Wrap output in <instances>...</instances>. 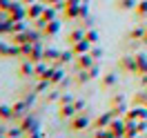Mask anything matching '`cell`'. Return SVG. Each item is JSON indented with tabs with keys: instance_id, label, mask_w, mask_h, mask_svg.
Instances as JSON below:
<instances>
[{
	"instance_id": "1",
	"label": "cell",
	"mask_w": 147,
	"mask_h": 138,
	"mask_svg": "<svg viewBox=\"0 0 147 138\" xmlns=\"http://www.w3.org/2000/svg\"><path fill=\"white\" fill-rule=\"evenodd\" d=\"M92 125V114L85 109V111H78L71 120H69V131L71 134H78V131H85V129Z\"/></svg>"
},
{
	"instance_id": "2",
	"label": "cell",
	"mask_w": 147,
	"mask_h": 138,
	"mask_svg": "<svg viewBox=\"0 0 147 138\" xmlns=\"http://www.w3.org/2000/svg\"><path fill=\"white\" fill-rule=\"evenodd\" d=\"M131 107L127 102V96H111L109 98V111H111V116L114 118H120V116H125L127 114V109Z\"/></svg>"
},
{
	"instance_id": "3",
	"label": "cell",
	"mask_w": 147,
	"mask_h": 138,
	"mask_svg": "<svg viewBox=\"0 0 147 138\" xmlns=\"http://www.w3.org/2000/svg\"><path fill=\"white\" fill-rule=\"evenodd\" d=\"M7 16H9L11 22H18V20H27V5L22 0H13L11 7L7 9Z\"/></svg>"
},
{
	"instance_id": "4",
	"label": "cell",
	"mask_w": 147,
	"mask_h": 138,
	"mask_svg": "<svg viewBox=\"0 0 147 138\" xmlns=\"http://www.w3.org/2000/svg\"><path fill=\"white\" fill-rule=\"evenodd\" d=\"M98 76H100V67H98V63H94L89 69L78 71L76 78H74V83L76 85H85V83H89V80H94V78H98Z\"/></svg>"
},
{
	"instance_id": "5",
	"label": "cell",
	"mask_w": 147,
	"mask_h": 138,
	"mask_svg": "<svg viewBox=\"0 0 147 138\" xmlns=\"http://www.w3.org/2000/svg\"><path fill=\"white\" fill-rule=\"evenodd\" d=\"M29 107H31V102H27L25 98H20L11 105V120H20L25 114H29Z\"/></svg>"
},
{
	"instance_id": "6",
	"label": "cell",
	"mask_w": 147,
	"mask_h": 138,
	"mask_svg": "<svg viewBox=\"0 0 147 138\" xmlns=\"http://www.w3.org/2000/svg\"><path fill=\"white\" fill-rule=\"evenodd\" d=\"M18 76L20 78H36V63L20 58V67H18Z\"/></svg>"
},
{
	"instance_id": "7",
	"label": "cell",
	"mask_w": 147,
	"mask_h": 138,
	"mask_svg": "<svg viewBox=\"0 0 147 138\" xmlns=\"http://www.w3.org/2000/svg\"><path fill=\"white\" fill-rule=\"evenodd\" d=\"M45 78L51 83V87H58L67 76H65V69H63V67H54V65H51V69H49V74H47Z\"/></svg>"
},
{
	"instance_id": "8",
	"label": "cell",
	"mask_w": 147,
	"mask_h": 138,
	"mask_svg": "<svg viewBox=\"0 0 147 138\" xmlns=\"http://www.w3.org/2000/svg\"><path fill=\"white\" fill-rule=\"evenodd\" d=\"M45 2L40 0V2H34V5H29L27 7V20L29 22H34V20H38V18H42V13H45Z\"/></svg>"
},
{
	"instance_id": "9",
	"label": "cell",
	"mask_w": 147,
	"mask_h": 138,
	"mask_svg": "<svg viewBox=\"0 0 147 138\" xmlns=\"http://www.w3.org/2000/svg\"><path fill=\"white\" fill-rule=\"evenodd\" d=\"M18 125H20V129L27 134V131H31L34 127H38V125H40V120H38L36 114H25V116L18 120Z\"/></svg>"
},
{
	"instance_id": "10",
	"label": "cell",
	"mask_w": 147,
	"mask_h": 138,
	"mask_svg": "<svg viewBox=\"0 0 147 138\" xmlns=\"http://www.w3.org/2000/svg\"><path fill=\"white\" fill-rule=\"evenodd\" d=\"M118 69L123 74H136V58H134V56H123V58H118Z\"/></svg>"
},
{
	"instance_id": "11",
	"label": "cell",
	"mask_w": 147,
	"mask_h": 138,
	"mask_svg": "<svg viewBox=\"0 0 147 138\" xmlns=\"http://www.w3.org/2000/svg\"><path fill=\"white\" fill-rule=\"evenodd\" d=\"M94 63H96V60H94L92 54H80V56H76L74 67H76V71H83V69H89Z\"/></svg>"
},
{
	"instance_id": "12",
	"label": "cell",
	"mask_w": 147,
	"mask_h": 138,
	"mask_svg": "<svg viewBox=\"0 0 147 138\" xmlns=\"http://www.w3.org/2000/svg\"><path fill=\"white\" fill-rule=\"evenodd\" d=\"M111 120H114V116H111V111H105V114H100L98 118L92 120V127L94 129H105L111 125Z\"/></svg>"
},
{
	"instance_id": "13",
	"label": "cell",
	"mask_w": 147,
	"mask_h": 138,
	"mask_svg": "<svg viewBox=\"0 0 147 138\" xmlns=\"http://www.w3.org/2000/svg\"><path fill=\"white\" fill-rule=\"evenodd\" d=\"M63 16H65V20H78L80 18V2L78 5H65Z\"/></svg>"
},
{
	"instance_id": "14",
	"label": "cell",
	"mask_w": 147,
	"mask_h": 138,
	"mask_svg": "<svg viewBox=\"0 0 147 138\" xmlns=\"http://www.w3.org/2000/svg\"><path fill=\"white\" fill-rule=\"evenodd\" d=\"M76 114H78V109L74 107V102H71V105H63V107H58V118H60V120H71Z\"/></svg>"
},
{
	"instance_id": "15",
	"label": "cell",
	"mask_w": 147,
	"mask_h": 138,
	"mask_svg": "<svg viewBox=\"0 0 147 138\" xmlns=\"http://www.w3.org/2000/svg\"><path fill=\"white\" fill-rule=\"evenodd\" d=\"M60 25H63V22H60V18H58V20H51V22H47V27L42 29V38H54L56 34L60 31Z\"/></svg>"
},
{
	"instance_id": "16",
	"label": "cell",
	"mask_w": 147,
	"mask_h": 138,
	"mask_svg": "<svg viewBox=\"0 0 147 138\" xmlns=\"http://www.w3.org/2000/svg\"><path fill=\"white\" fill-rule=\"evenodd\" d=\"M76 60V54H74V49H67V51H60V58L56 60V63H51L54 67H63V65L67 63H74Z\"/></svg>"
},
{
	"instance_id": "17",
	"label": "cell",
	"mask_w": 147,
	"mask_h": 138,
	"mask_svg": "<svg viewBox=\"0 0 147 138\" xmlns=\"http://www.w3.org/2000/svg\"><path fill=\"white\" fill-rule=\"evenodd\" d=\"M92 47H94L92 42H89L87 38H83L80 42L71 45V49H74V54H76V56H80V54H89V51H92Z\"/></svg>"
},
{
	"instance_id": "18",
	"label": "cell",
	"mask_w": 147,
	"mask_h": 138,
	"mask_svg": "<svg viewBox=\"0 0 147 138\" xmlns=\"http://www.w3.org/2000/svg\"><path fill=\"white\" fill-rule=\"evenodd\" d=\"M134 58H136V76L147 74V56L145 54H134Z\"/></svg>"
},
{
	"instance_id": "19",
	"label": "cell",
	"mask_w": 147,
	"mask_h": 138,
	"mask_svg": "<svg viewBox=\"0 0 147 138\" xmlns=\"http://www.w3.org/2000/svg\"><path fill=\"white\" fill-rule=\"evenodd\" d=\"M118 85V76L116 74H105L100 78V87L102 89H111V87H116Z\"/></svg>"
},
{
	"instance_id": "20",
	"label": "cell",
	"mask_w": 147,
	"mask_h": 138,
	"mask_svg": "<svg viewBox=\"0 0 147 138\" xmlns=\"http://www.w3.org/2000/svg\"><path fill=\"white\" fill-rule=\"evenodd\" d=\"M60 13H63V11L58 9V7L47 5V7H45V13H42V18H45L47 22H51V20H58V18H60Z\"/></svg>"
},
{
	"instance_id": "21",
	"label": "cell",
	"mask_w": 147,
	"mask_h": 138,
	"mask_svg": "<svg viewBox=\"0 0 147 138\" xmlns=\"http://www.w3.org/2000/svg\"><path fill=\"white\" fill-rule=\"evenodd\" d=\"M129 105H131V107H143V105H147V89H140V92H136Z\"/></svg>"
},
{
	"instance_id": "22",
	"label": "cell",
	"mask_w": 147,
	"mask_h": 138,
	"mask_svg": "<svg viewBox=\"0 0 147 138\" xmlns=\"http://www.w3.org/2000/svg\"><path fill=\"white\" fill-rule=\"evenodd\" d=\"M49 87H51V83H49L47 78H36V83H34V87H31V89H34L36 94H47V89H49Z\"/></svg>"
},
{
	"instance_id": "23",
	"label": "cell",
	"mask_w": 147,
	"mask_h": 138,
	"mask_svg": "<svg viewBox=\"0 0 147 138\" xmlns=\"http://www.w3.org/2000/svg\"><path fill=\"white\" fill-rule=\"evenodd\" d=\"M83 38H85V29H83V27H78V29H74V31H69L67 42H69V45H76V42H80Z\"/></svg>"
},
{
	"instance_id": "24",
	"label": "cell",
	"mask_w": 147,
	"mask_h": 138,
	"mask_svg": "<svg viewBox=\"0 0 147 138\" xmlns=\"http://www.w3.org/2000/svg\"><path fill=\"white\" fill-rule=\"evenodd\" d=\"M136 5H138V0H116V9L118 11H131V9H136Z\"/></svg>"
},
{
	"instance_id": "25",
	"label": "cell",
	"mask_w": 147,
	"mask_h": 138,
	"mask_svg": "<svg viewBox=\"0 0 147 138\" xmlns=\"http://www.w3.org/2000/svg\"><path fill=\"white\" fill-rule=\"evenodd\" d=\"M143 38H145V27L143 25H138L129 31V40H134V42H143Z\"/></svg>"
},
{
	"instance_id": "26",
	"label": "cell",
	"mask_w": 147,
	"mask_h": 138,
	"mask_svg": "<svg viewBox=\"0 0 147 138\" xmlns=\"http://www.w3.org/2000/svg\"><path fill=\"white\" fill-rule=\"evenodd\" d=\"M58 58H60V51L56 47H45V60L47 63H56Z\"/></svg>"
},
{
	"instance_id": "27",
	"label": "cell",
	"mask_w": 147,
	"mask_h": 138,
	"mask_svg": "<svg viewBox=\"0 0 147 138\" xmlns=\"http://www.w3.org/2000/svg\"><path fill=\"white\" fill-rule=\"evenodd\" d=\"M27 25H29V20H18V22H11V34H20V31L29 29ZM11 34H9V36H11Z\"/></svg>"
},
{
	"instance_id": "28",
	"label": "cell",
	"mask_w": 147,
	"mask_h": 138,
	"mask_svg": "<svg viewBox=\"0 0 147 138\" xmlns=\"http://www.w3.org/2000/svg\"><path fill=\"white\" fill-rule=\"evenodd\" d=\"M136 16L138 18H147V0H138V5H136Z\"/></svg>"
},
{
	"instance_id": "29",
	"label": "cell",
	"mask_w": 147,
	"mask_h": 138,
	"mask_svg": "<svg viewBox=\"0 0 147 138\" xmlns=\"http://www.w3.org/2000/svg\"><path fill=\"white\" fill-rule=\"evenodd\" d=\"M94 138H116V136L109 127H105V129H94Z\"/></svg>"
},
{
	"instance_id": "30",
	"label": "cell",
	"mask_w": 147,
	"mask_h": 138,
	"mask_svg": "<svg viewBox=\"0 0 147 138\" xmlns=\"http://www.w3.org/2000/svg\"><path fill=\"white\" fill-rule=\"evenodd\" d=\"M22 138H45V129L38 125V127H34L31 131H27V134H25Z\"/></svg>"
},
{
	"instance_id": "31",
	"label": "cell",
	"mask_w": 147,
	"mask_h": 138,
	"mask_svg": "<svg viewBox=\"0 0 147 138\" xmlns=\"http://www.w3.org/2000/svg\"><path fill=\"white\" fill-rule=\"evenodd\" d=\"M25 136V131L20 129V125H16V127H9L7 129V138H22Z\"/></svg>"
},
{
	"instance_id": "32",
	"label": "cell",
	"mask_w": 147,
	"mask_h": 138,
	"mask_svg": "<svg viewBox=\"0 0 147 138\" xmlns=\"http://www.w3.org/2000/svg\"><path fill=\"white\" fill-rule=\"evenodd\" d=\"M85 38H87V40H89V42H92V45H96V42H98V31H96V29H85Z\"/></svg>"
},
{
	"instance_id": "33",
	"label": "cell",
	"mask_w": 147,
	"mask_h": 138,
	"mask_svg": "<svg viewBox=\"0 0 147 138\" xmlns=\"http://www.w3.org/2000/svg\"><path fill=\"white\" fill-rule=\"evenodd\" d=\"M0 118L5 120H11V105H0Z\"/></svg>"
},
{
	"instance_id": "34",
	"label": "cell",
	"mask_w": 147,
	"mask_h": 138,
	"mask_svg": "<svg viewBox=\"0 0 147 138\" xmlns=\"http://www.w3.org/2000/svg\"><path fill=\"white\" fill-rule=\"evenodd\" d=\"M74 100H76V96H71V94H63V96L58 98V107H63V105H71Z\"/></svg>"
},
{
	"instance_id": "35",
	"label": "cell",
	"mask_w": 147,
	"mask_h": 138,
	"mask_svg": "<svg viewBox=\"0 0 147 138\" xmlns=\"http://www.w3.org/2000/svg\"><path fill=\"white\" fill-rule=\"evenodd\" d=\"M9 51H11V42H2L0 40V58H9Z\"/></svg>"
},
{
	"instance_id": "36",
	"label": "cell",
	"mask_w": 147,
	"mask_h": 138,
	"mask_svg": "<svg viewBox=\"0 0 147 138\" xmlns=\"http://www.w3.org/2000/svg\"><path fill=\"white\" fill-rule=\"evenodd\" d=\"M89 54L94 56V60H96V63H98V60H100L102 56H105V51H102V47H98V45H94L92 47V51H89Z\"/></svg>"
},
{
	"instance_id": "37",
	"label": "cell",
	"mask_w": 147,
	"mask_h": 138,
	"mask_svg": "<svg viewBox=\"0 0 147 138\" xmlns=\"http://www.w3.org/2000/svg\"><path fill=\"white\" fill-rule=\"evenodd\" d=\"M11 34V20H2L0 22V36H7Z\"/></svg>"
},
{
	"instance_id": "38",
	"label": "cell",
	"mask_w": 147,
	"mask_h": 138,
	"mask_svg": "<svg viewBox=\"0 0 147 138\" xmlns=\"http://www.w3.org/2000/svg\"><path fill=\"white\" fill-rule=\"evenodd\" d=\"M74 107L78 111H85L87 109V100H85V98H76V100H74Z\"/></svg>"
},
{
	"instance_id": "39",
	"label": "cell",
	"mask_w": 147,
	"mask_h": 138,
	"mask_svg": "<svg viewBox=\"0 0 147 138\" xmlns=\"http://www.w3.org/2000/svg\"><path fill=\"white\" fill-rule=\"evenodd\" d=\"M60 96H63L60 92H49V94H47V102H58Z\"/></svg>"
},
{
	"instance_id": "40",
	"label": "cell",
	"mask_w": 147,
	"mask_h": 138,
	"mask_svg": "<svg viewBox=\"0 0 147 138\" xmlns=\"http://www.w3.org/2000/svg\"><path fill=\"white\" fill-rule=\"evenodd\" d=\"M11 2H13V0H0V11H7L11 7Z\"/></svg>"
},
{
	"instance_id": "41",
	"label": "cell",
	"mask_w": 147,
	"mask_h": 138,
	"mask_svg": "<svg viewBox=\"0 0 147 138\" xmlns=\"http://www.w3.org/2000/svg\"><path fill=\"white\" fill-rule=\"evenodd\" d=\"M80 27H83V29H92V27H94V20H92V18H85Z\"/></svg>"
},
{
	"instance_id": "42",
	"label": "cell",
	"mask_w": 147,
	"mask_h": 138,
	"mask_svg": "<svg viewBox=\"0 0 147 138\" xmlns=\"http://www.w3.org/2000/svg\"><path fill=\"white\" fill-rule=\"evenodd\" d=\"M45 5H51V7H56V5H63L65 0H42Z\"/></svg>"
},
{
	"instance_id": "43",
	"label": "cell",
	"mask_w": 147,
	"mask_h": 138,
	"mask_svg": "<svg viewBox=\"0 0 147 138\" xmlns=\"http://www.w3.org/2000/svg\"><path fill=\"white\" fill-rule=\"evenodd\" d=\"M138 80H140V87H147V74L138 76Z\"/></svg>"
},
{
	"instance_id": "44",
	"label": "cell",
	"mask_w": 147,
	"mask_h": 138,
	"mask_svg": "<svg viewBox=\"0 0 147 138\" xmlns=\"http://www.w3.org/2000/svg\"><path fill=\"white\" fill-rule=\"evenodd\" d=\"M69 83H71V80H67V78H65V80H63V83H60V85H58V89H65V87H69Z\"/></svg>"
},
{
	"instance_id": "45",
	"label": "cell",
	"mask_w": 147,
	"mask_h": 138,
	"mask_svg": "<svg viewBox=\"0 0 147 138\" xmlns=\"http://www.w3.org/2000/svg\"><path fill=\"white\" fill-rule=\"evenodd\" d=\"M22 2H25V5L29 7V5H34V2H40V0H22Z\"/></svg>"
},
{
	"instance_id": "46",
	"label": "cell",
	"mask_w": 147,
	"mask_h": 138,
	"mask_svg": "<svg viewBox=\"0 0 147 138\" xmlns=\"http://www.w3.org/2000/svg\"><path fill=\"white\" fill-rule=\"evenodd\" d=\"M143 45H147V27H145V38H143Z\"/></svg>"
},
{
	"instance_id": "47",
	"label": "cell",
	"mask_w": 147,
	"mask_h": 138,
	"mask_svg": "<svg viewBox=\"0 0 147 138\" xmlns=\"http://www.w3.org/2000/svg\"><path fill=\"white\" fill-rule=\"evenodd\" d=\"M136 138H147V136H145V134H138V136H136Z\"/></svg>"
},
{
	"instance_id": "48",
	"label": "cell",
	"mask_w": 147,
	"mask_h": 138,
	"mask_svg": "<svg viewBox=\"0 0 147 138\" xmlns=\"http://www.w3.org/2000/svg\"><path fill=\"white\" fill-rule=\"evenodd\" d=\"M83 2H89V0H83Z\"/></svg>"
},
{
	"instance_id": "49",
	"label": "cell",
	"mask_w": 147,
	"mask_h": 138,
	"mask_svg": "<svg viewBox=\"0 0 147 138\" xmlns=\"http://www.w3.org/2000/svg\"><path fill=\"white\" fill-rule=\"evenodd\" d=\"M0 123H5V120H2V118H0Z\"/></svg>"
},
{
	"instance_id": "50",
	"label": "cell",
	"mask_w": 147,
	"mask_h": 138,
	"mask_svg": "<svg viewBox=\"0 0 147 138\" xmlns=\"http://www.w3.org/2000/svg\"><path fill=\"white\" fill-rule=\"evenodd\" d=\"M145 107H147V105H145Z\"/></svg>"
}]
</instances>
